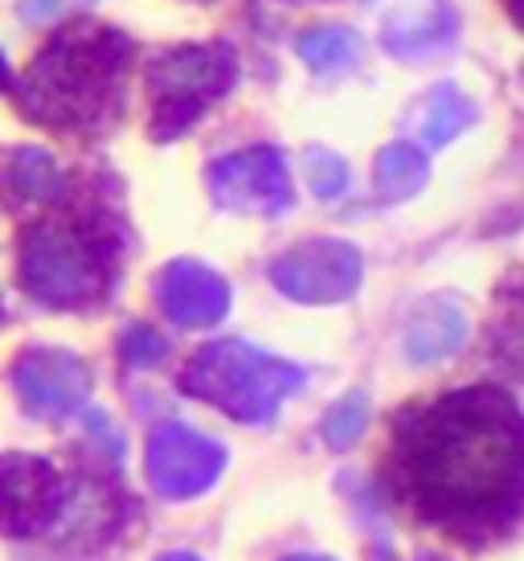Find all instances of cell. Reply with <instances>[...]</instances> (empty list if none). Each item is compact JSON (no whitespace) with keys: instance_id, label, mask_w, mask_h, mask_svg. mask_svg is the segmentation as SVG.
<instances>
[{"instance_id":"2e32d148","label":"cell","mask_w":524,"mask_h":561,"mask_svg":"<svg viewBox=\"0 0 524 561\" xmlns=\"http://www.w3.org/2000/svg\"><path fill=\"white\" fill-rule=\"evenodd\" d=\"M426 176H431V164L426 157L410 148V144H389L386 152L377 157V193L386 197V202H406V197H414L418 188L426 185Z\"/></svg>"},{"instance_id":"ac0fdd59","label":"cell","mask_w":524,"mask_h":561,"mask_svg":"<svg viewBox=\"0 0 524 561\" xmlns=\"http://www.w3.org/2000/svg\"><path fill=\"white\" fill-rule=\"evenodd\" d=\"M299 58L320 70V75H337V70H349L361 58V42L356 33L337 30V25H320V30H308L299 37Z\"/></svg>"},{"instance_id":"d6986e66","label":"cell","mask_w":524,"mask_h":561,"mask_svg":"<svg viewBox=\"0 0 524 561\" xmlns=\"http://www.w3.org/2000/svg\"><path fill=\"white\" fill-rule=\"evenodd\" d=\"M365 426H369V398L356 390V393H349V398H340V402L328 410L324 443L337 447V451H344V447H353L356 438L365 435Z\"/></svg>"},{"instance_id":"30bf717a","label":"cell","mask_w":524,"mask_h":561,"mask_svg":"<svg viewBox=\"0 0 524 561\" xmlns=\"http://www.w3.org/2000/svg\"><path fill=\"white\" fill-rule=\"evenodd\" d=\"M13 386L21 405L30 410L33 419L58 422L66 414H75L78 405L87 402L91 393V374L87 365L66 353V348H30L25 357L16 360Z\"/></svg>"},{"instance_id":"5b68a950","label":"cell","mask_w":524,"mask_h":561,"mask_svg":"<svg viewBox=\"0 0 524 561\" xmlns=\"http://www.w3.org/2000/svg\"><path fill=\"white\" fill-rule=\"evenodd\" d=\"M148 136L169 144L185 136L205 111L221 103L238 82V54L226 42L214 46H172L148 58Z\"/></svg>"},{"instance_id":"9c48e42d","label":"cell","mask_w":524,"mask_h":561,"mask_svg":"<svg viewBox=\"0 0 524 561\" xmlns=\"http://www.w3.org/2000/svg\"><path fill=\"white\" fill-rule=\"evenodd\" d=\"M209 193L221 209H238V214L275 218L283 209H292L287 164L275 148H247V152L221 157L209 169Z\"/></svg>"},{"instance_id":"d4e9b609","label":"cell","mask_w":524,"mask_h":561,"mask_svg":"<svg viewBox=\"0 0 524 561\" xmlns=\"http://www.w3.org/2000/svg\"><path fill=\"white\" fill-rule=\"evenodd\" d=\"M160 561H197V558H189V553H169V558H160Z\"/></svg>"},{"instance_id":"484cf974","label":"cell","mask_w":524,"mask_h":561,"mask_svg":"<svg viewBox=\"0 0 524 561\" xmlns=\"http://www.w3.org/2000/svg\"><path fill=\"white\" fill-rule=\"evenodd\" d=\"M287 561H328V558H311V553H304V558H287Z\"/></svg>"},{"instance_id":"cb8c5ba5","label":"cell","mask_w":524,"mask_h":561,"mask_svg":"<svg viewBox=\"0 0 524 561\" xmlns=\"http://www.w3.org/2000/svg\"><path fill=\"white\" fill-rule=\"evenodd\" d=\"M9 82V62H4V54H0V87Z\"/></svg>"},{"instance_id":"ffe728a7","label":"cell","mask_w":524,"mask_h":561,"mask_svg":"<svg viewBox=\"0 0 524 561\" xmlns=\"http://www.w3.org/2000/svg\"><path fill=\"white\" fill-rule=\"evenodd\" d=\"M308 181L316 197L332 202L349 185V164L340 157H332V152H324V148H316V152H308Z\"/></svg>"},{"instance_id":"8992f818","label":"cell","mask_w":524,"mask_h":561,"mask_svg":"<svg viewBox=\"0 0 524 561\" xmlns=\"http://www.w3.org/2000/svg\"><path fill=\"white\" fill-rule=\"evenodd\" d=\"M271 279L283 296L299 304H337L361 287V254L337 238H311L275 259Z\"/></svg>"},{"instance_id":"e0dca14e","label":"cell","mask_w":524,"mask_h":561,"mask_svg":"<svg viewBox=\"0 0 524 561\" xmlns=\"http://www.w3.org/2000/svg\"><path fill=\"white\" fill-rule=\"evenodd\" d=\"M476 124V103L459 91V87H438L431 94V103H426V115H422V140L431 144V148H443L451 144L459 131Z\"/></svg>"},{"instance_id":"6da1fadb","label":"cell","mask_w":524,"mask_h":561,"mask_svg":"<svg viewBox=\"0 0 524 561\" xmlns=\"http://www.w3.org/2000/svg\"><path fill=\"white\" fill-rule=\"evenodd\" d=\"M394 471L431 525L483 537L524 513V410L495 386L455 390L398 422Z\"/></svg>"},{"instance_id":"7a4b0ae2","label":"cell","mask_w":524,"mask_h":561,"mask_svg":"<svg viewBox=\"0 0 524 561\" xmlns=\"http://www.w3.org/2000/svg\"><path fill=\"white\" fill-rule=\"evenodd\" d=\"M132 37L99 21H82L49 42L16 79L13 99L21 115L62 136H99L124 115Z\"/></svg>"},{"instance_id":"4fadbf2b","label":"cell","mask_w":524,"mask_h":561,"mask_svg":"<svg viewBox=\"0 0 524 561\" xmlns=\"http://www.w3.org/2000/svg\"><path fill=\"white\" fill-rule=\"evenodd\" d=\"M62 188L66 181L49 152L16 148V152L0 157V202L9 209H33V205L58 202Z\"/></svg>"},{"instance_id":"4316f807","label":"cell","mask_w":524,"mask_h":561,"mask_svg":"<svg viewBox=\"0 0 524 561\" xmlns=\"http://www.w3.org/2000/svg\"><path fill=\"white\" fill-rule=\"evenodd\" d=\"M0 320H4V312H0Z\"/></svg>"},{"instance_id":"9a60e30c","label":"cell","mask_w":524,"mask_h":561,"mask_svg":"<svg viewBox=\"0 0 524 561\" xmlns=\"http://www.w3.org/2000/svg\"><path fill=\"white\" fill-rule=\"evenodd\" d=\"M467 336V320L455 304H426L406 328V353L422 365L451 357Z\"/></svg>"},{"instance_id":"5bb4252c","label":"cell","mask_w":524,"mask_h":561,"mask_svg":"<svg viewBox=\"0 0 524 561\" xmlns=\"http://www.w3.org/2000/svg\"><path fill=\"white\" fill-rule=\"evenodd\" d=\"M488 336H492V357L516 381H524V266L500 287Z\"/></svg>"},{"instance_id":"7c38bea8","label":"cell","mask_w":524,"mask_h":561,"mask_svg":"<svg viewBox=\"0 0 524 561\" xmlns=\"http://www.w3.org/2000/svg\"><path fill=\"white\" fill-rule=\"evenodd\" d=\"M381 9V42L398 58H426L455 37L447 0H369Z\"/></svg>"},{"instance_id":"44dd1931","label":"cell","mask_w":524,"mask_h":561,"mask_svg":"<svg viewBox=\"0 0 524 561\" xmlns=\"http://www.w3.org/2000/svg\"><path fill=\"white\" fill-rule=\"evenodd\" d=\"M94 0H21V21L25 25H54L62 16L78 13V9H91Z\"/></svg>"},{"instance_id":"8fae6325","label":"cell","mask_w":524,"mask_h":561,"mask_svg":"<svg viewBox=\"0 0 524 561\" xmlns=\"http://www.w3.org/2000/svg\"><path fill=\"white\" fill-rule=\"evenodd\" d=\"M156 304L164 308L172 324L181 328H209L230 308V287L209 266L181 259L156 275Z\"/></svg>"},{"instance_id":"277c9868","label":"cell","mask_w":524,"mask_h":561,"mask_svg":"<svg viewBox=\"0 0 524 561\" xmlns=\"http://www.w3.org/2000/svg\"><path fill=\"white\" fill-rule=\"evenodd\" d=\"M304 386V369L278 360L254 344L221 341L201 348L181 374V390L217 405L238 422H271L275 410Z\"/></svg>"},{"instance_id":"603a6c76","label":"cell","mask_w":524,"mask_h":561,"mask_svg":"<svg viewBox=\"0 0 524 561\" xmlns=\"http://www.w3.org/2000/svg\"><path fill=\"white\" fill-rule=\"evenodd\" d=\"M500 4H504V13L512 16V25L524 33V0H500Z\"/></svg>"},{"instance_id":"3957f363","label":"cell","mask_w":524,"mask_h":561,"mask_svg":"<svg viewBox=\"0 0 524 561\" xmlns=\"http://www.w3.org/2000/svg\"><path fill=\"white\" fill-rule=\"evenodd\" d=\"M119 230L94 209H62L33 221L21 238V287L37 304L78 312L103 304L119 279Z\"/></svg>"},{"instance_id":"52a82bcc","label":"cell","mask_w":524,"mask_h":561,"mask_svg":"<svg viewBox=\"0 0 524 561\" xmlns=\"http://www.w3.org/2000/svg\"><path fill=\"white\" fill-rule=\"evenodd\" d=\"M66 504L62 476L37 455H0V533L37 537L46 533Z\"/></svg>"},{"instance_id":"7402d4cb","label":"cell","mask_w":524,"mask_h":561,"mask_svg":"<svg viewBox=\"0 0 524 561\" xmlns=\"http://www.w3.org/2000/svg\"><path fill=\"white\" fill-rule=\"evenodd\" d=\"M124 357L132 360V365H152V360L164 357V341L156 336V332H148V328H127L124 336Z\"/></svg>"},{"instance_id":"ba28073f","label":"cell","mask_w":524,"mask_h":561,"mask_svg":"<svg viewBox=\"0 0 524 561\" xmlns=\"http://www.w3.org/2000/svg\"><path fill=\"white\" fill-rule=\"evenodd\" d=\"M221 468H226V451L214 438L197 435L181 422L156 426L152 443H148V480L164 500L201 496L205 488H214Z\"/></svg>"}]
</instances>
